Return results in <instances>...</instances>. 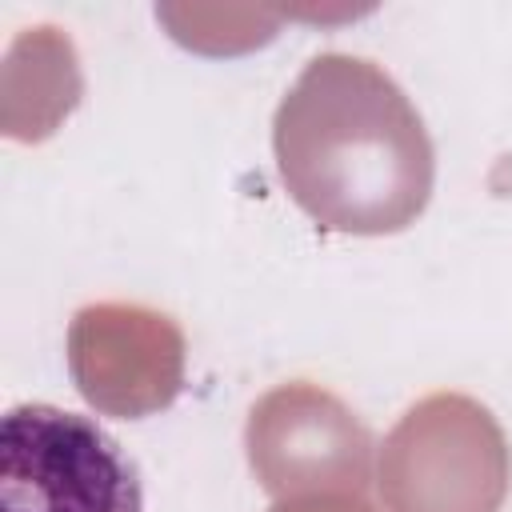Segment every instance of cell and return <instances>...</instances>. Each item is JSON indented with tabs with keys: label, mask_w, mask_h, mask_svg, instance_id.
I'll list each match as a JSON object with an SVG mask.
<instances>
[{
	"label": "cell",
	"mask_w": 512,
	"mask_h": 512,
	"mask_svg": "<svg viewBox=\"0 0 512 512\" xmlns=\"http://www.w3.org/2000/svg\"><path fill=\"white\" fill-rule=\"evenodd\" d=\"M292 200L336 232H396L432 188V144L408 96L368 60L316 56L276 112Z\"/></svg>",
	"instance_id": "6da1fadb"
},
{
	"label": "cell",
	"mask_w": 512,
	"mask_h": 512,
	"mask_svg": "<svg viewBox=\"0 0 512 512\" xmlns=\"http://www.w3.org/2000/svg\"><path fill=\"white\" fill-rule=\"evenodd\" d=\"M0 512H144L140 468L92 416L16 404L0 424Z\"/></svg>",
	"instance_id": "7a4b0ae2"
}]
</instances>
